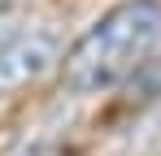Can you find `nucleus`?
I'll use <instances>...</instances> for the list:
<instances>
[{
    "instance_id": "f257e3e1",
    "label": "nucleus",
    "mask_w": 161,
    "mask_h": 156,
    "mask_svg": "<svg viewBox=\"0 0 161 156\" xmlns=\"http://www.w3.org/2000/svg\"><path fill=\"white\" fill-rule=\"evenodd\" d=\"M161 52V0H122L61 52L65 91H109Z\"/></svg>"
},
{
    "instance_id": "f03ea898",
    "label": "nucleus",
    "mask_w": 161,
    "mask_h": 156,
    "mask_svg": "<svg viewBox=\"0 0 161 156\" xmlns=\"http://www.w3.org/2000/svg\"><path fill=\"white\" fill-rule=\"evenodd\" d=\"M61 52H65V44H61L57 26H48V22L9 26L0 35V96L39 82L48 70H57Z\"/></svg>"
}]
</instances>
